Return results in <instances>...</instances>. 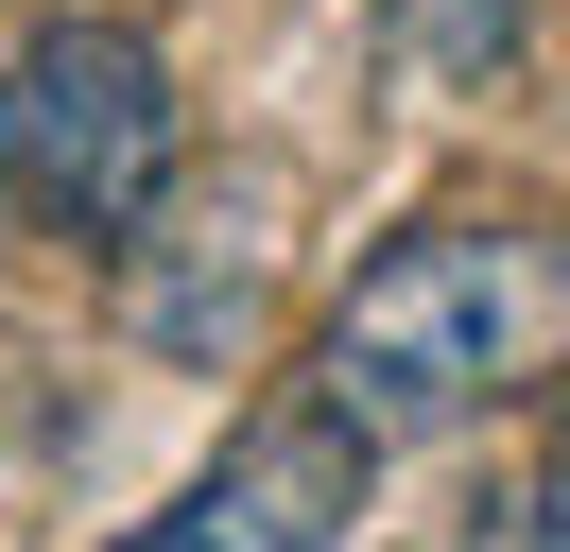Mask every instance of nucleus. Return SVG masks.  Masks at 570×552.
I'll list each match as a JSON object with an SVG mask.
<instances>
[{"instance_id": "f257e3e1", "label": "nucleus", "mask_w": 570, "mask_h": 552, "mask_svg": "<svg viewBox=\"0 0 570 552\" xmlns=\"http://www.w3.org/2000/svg\"><path fill=\"white\" fill-rule=\"evenodd\" d=\"M553 363H570V241L553 225H415L328 294L312 414L346 448H415V432L535 397Z\"/></svg>"}, {"instance_id": "f03ea898", "label": "nucleus", "mask_w": 570, "mask_h": 552, "mask_svg": "<svg viewBox=\"0 0 570 552\" xmlns=\"http://www.w3.org/2000/svg\"><path fill=\"white\" fill-rule=\"evenodd\" d=\"M174 190V69L139 18H36L0 52V207L52 241H139Z\"/></svg>"}, {"instance_id": "7ed1b4c3", "label": "nucleus", "mask_w": 570, "mask_h": 552, "mask_svg": "<svg viewBox=\"0 0 570 552\" xmlns=\"http://www.w3.org/2000/svg\"><path fill=\"white\" fill-rule=\"evenodd\" d=\"M363 483H381V448H346L312 397H294V414H243V432H225L156 518H121L105 552H346Z\"/></svg>"}, {"instance_id": "20e7f679", "label": "nucleus", "mask_w": 570, "mask_h": 552, "mask_svg": "<svg viewBox=\"0 0 570 552\" xmlns=\"http://www.w3.org/2000/svg\"><path fill=\"white\" fill-rule=\"evenodd\" d=\"M381 18L415 34L432 87H501V69H519V34H535V0H381Z\"/></svg>"}, {"instance_id": "39448f33", "label": "nucleus", "mask_w": 570, "mask_h": 552, "mask_svg": "<svg viewBox=\"0 0 570 552\" xmlns=\"http://www.w3.org/2000/svg\"><path fill=\"white\" fill-rule=\"evenodd\" d=\"M466 552H570V466H535L519 501H484V535Z\"/></svg>"}]
</instances>
